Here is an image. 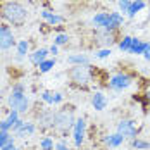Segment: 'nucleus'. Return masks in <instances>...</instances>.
<instances>
[{
    "instance_id": "1",
    "label": "nucleus",
    "mask_w": 150,
    "mask_h": 150,
    "mask_svg": "<svg viewBox=\"0 0 150 150\" xmlns=\"http://www.w3.org/2000/svg\"><path fill=\"white\" fill-rule=\"evenodd\" d=\"M2 16H4L9 23L19 26V24H23V23L26 21L28 12H26V9H24L21 4H17V2H7V4L4 5V9H2Z\"/></svg>"
},
{
    "instance_id": "2",
    "label": "nucleus",
    "mask_w": 150,
    "mask_h": 150,
    "mask_svg": "<svg viewBox=\"0 0 150 150\" xmlns=\"http://www.w3.org/2000/svg\"><path fill=\"white\" fill-rule=\"evenodd\" d=\"M9 105H11V109H12V110H17L19 114L28 110L30 100H28V97L24 95V86H23L21 83L14 85L12 93L9 95Z\"/></svg>"
},
{
    "instance_id": "3",
    "label": "nucleus",
    "mask_w": 150,
    "mask_h": 150,
    "mask_svg": "<svg viewBox=\"0 0 150 150\" xmlns=\"http://www.w3.org/2000/svg\"><path fill=\"white\" fill-rule=\"evenodd\" d=\"M74 114H73V110L69 109H62L59 112H55V117H54V129H59L62 133H66V131H69L71 128H74Z\"/></svg>"
},
{
    "instance_id": "4",
    "label": "nucleus",
    "mask_w": 150,
    "mask_h": 150,
    "mask_svg": "<svg viewBox=\"0 0 150 150\" xmlns=\"http://www.w3.org/2000/svg\"><path fill=\"white\" fill-rule=\"evenodd\" d=\"M69 78L71 81H74L76 85H88L91 81V69L90 66H74L69 71Z\"/></svg>"
},
{
    "instance_id": "5",
    "label": "nucleus",
    "mask_w": 150,
    "mask_h": 150,
    "mask_svg": "<svg viewBox=\"0 0 150 150\" xmlns=\"http://www.w3.org/2000/svg\"><path fill=\"white\" fill-rule=\"evenodd\" d=\"M131 83H133V78L129 74H126V73H117L109 79V86L116 91H122L126 88H129Z\"/></svg>"
},
{
    "instance_id": "6",
    "label": "nucleus",
    "mask_w": 150,
    "mask_h": 150,
    "mask_svg": "<svg viewBox=\"0 0 150 150\" xmlns=\"http://www.w3.org/2000/svg\"><path fill=\"white\" fill-rule=\"evenodd\" d=\"M117 133H121L124 138L135 140L136 135H138V129H136L135 121H131V119H122L119 124H117Z\"/></svg>"
},
{
    "instance_id": "7",
    "label": "nucleus",
    "mask_w": 150,
    "mask_h": 150,
    "mask_svg": "<svg viewBox=\"0 0 150 150\" xmlns=\"http://www.w3.org/2000/svg\"><path fill=\"white\" fill-rule=\"evenodd\" d=\"M14 45V33L7 24H0V50H9Z\"/></svg>"
},
{
    "instance_id": "8",
    "label": "nucleus",
    "mask_w": 150,
    "mask_h": 150,
    "mask_svg": "<svg viewBox=\"0 0 150 150\" xmlns=\"http://www.w3.org/2000/svg\"><path fill=\"white\" fill-rule=\"evenodd\" d=\"M122 24H124V16L121 14V12H110L109 14V19H107V23H105V26L102 30L110 33V31L117 30L119 26H122Z\"/></svg>"
},
{
    "instance_id": "9",
    "label": "nucleus",
    "mask_w": 150,
    "mask_h": 150,
    "mask_svg": "<svg viewBox=\"0 0 150 150\" xmlns=\"http://www.w3.org/2000/svg\"><path fill=\"white\" fill-rule=\"evenodd\" d=\"M85 128H86V122L83 117L76 119L74 122V145L76 147H81L83 142H85Z\"/></svg>"
},
{
    "instance_id": "10",
    "label": "nucleus",
    "mask_w": 150,
    "mask_h": 150,
    "mask_svg": "<svg viewBox=\"0 0 150 150\" xmlns=\"http://www.w3.org/2000/svg\"><path fill=\"white\" fill-rule=\"evenodd\" d=\"M149 42H142L140 38H133V42H131V48H129V54H133V55H143L145 54V50L149 48Z\"/></svg>"
},
{
    "instance_id": "11",
    "label": "nucleus",
    "mask_w": 150,
    "mask_h": 150,
    "mask_svg": "<svg viewBox=\"0 0 150 150\" xmlns=\"http://www.w3.org/2000/svg\"><path fill=\"white\" fill-rule=\"evenodd\" d=\"M17 121H19V112H17V110H11L9 117L0 122V131H11Z\"/></svg>"
},
{
    "instance_id": "12",
    "label": "nucleus",
    "mask_w": 150,
    "mask_h": 150,
    "mask_svg": "<svg viewBox=\"0 0 150 150\" xmlns=\"http://www.w3.org/2000/svg\"><path fill=\"white\" fill-rule=\"evenodd\" d=\"M91 105H93L95 110H104L105 107H107V98H105V95L102 91H95V93H93V97H91Z\"/></svg>"
},
{
    "instance_id": "13",
    "label": "nucleus",
    "mask_w": 150,
    "mask_h": 150,
    "mask_svg": "<svg viewBox=\"0 0 150 150\" xmlns=\"http://www.w3.org/2000/svg\"><path fill=\"white\" fill-rule=\"evenodd\" d=\"M66 62L73 66H90V57L85 54H74V55H69Z\"/></svg>"
},
{
    "instance_id": "14",
    "label": "nucleus",
    "mask_w": 150,
    "mask_h": 150,
    "mask_svg": "<svg viewBox=\"0 0 150 150\" xmlns=\"http://www.w3.org/2000/svg\"><path fill=\"white\" fill-rule=\"evenodd\" d=\"M54 117H55V112L52 110H43L40 114V126L42 128H54Z\"/></svg>"
},
{
    "instance_id": "15",
    "label": "nucleus",
    "mask_w": 150,
    "mask_h": 150,
    "mask_svg": "<svg viewBox=\"0 0 150 150\" xmlns=\"http://www.w3.org/2000/svg\"><path fill=\"white\" fill-rule=\"evenodd\" d=\"M147 7V2L145 0H133L131 2V7H129V11H128V17L129 19H135L136 14L140 12V11H143Z\"/></svg>"
},
{
    "instance_id": "16",
    "label": "nucleus",
    "mask_w": 150,
    "mask_h": 150,
    "mask_svg": "<svg viewBox=\"0 0 150 150\" xmlns=\"http://www.w3.org/2000/svg\"><path fill=\"white\" fill-rule=\"evenodd\" d=\"M124 140H126V138L121 135V133H114V135H109V136H105V138H104V142L109 145V147H112V149L121 147Z\"/></svg>"
},
{
    "instance_id": "17",
    "label": "nucleus",
    "mask_w": 150,
    "mask_h": 150,
    "mask_svg": "<svg viewBox=\"0 0 150 150\" xmlns=\"http://www.w3.org/2000/svg\"><path fill=\"white\" fill-rule=\"evenodd\" d=\"M48 54H50V52H48L47 48H38L35 54H31L30 59H31V62H33L35 66H40L43 60H47V55H48Z\"/></svg>"
},
{
    "instance_id": "18",
    "label": "nucleus",
    "mask_w": 150,
    "mask_h": 150,
    "mask_svg": "<svg viewBox=\"0 0 150 150\" xmlns=\"http://www.w3.org/2000/svg\"><path fill=\"white\" fill-rule=\"evenodd\" d=\"M33 133H35V124H33V122H24V124L16 131L14 135L24 138V136H30V135H33Z\"/></svg>"
},
{
    "instance_id": "19",
    "label": "nucleus",
    "mask_w": 150,
    "mask_h": 150,
    "mask_svg": "<svg viewBox=\"0 0 150 150\" xmlns=\"http://www.w3.org/2000/svg\"><path fill=\"white\" fill-rule=\"evenodd\" d=\"M109 14L110 12H98V14H95L93 16V19H91V23L97 26V28H104L105 26V23H107V19H109Z\"/></svg>"
},
{
    "instance_id": "20",
    "label": "nucleus",
    "mask_w": 150,
    "mask_h": 150,
    "mask_svg": "<svg viewBox=\"0 0 150 150\" xmlns=\"http://www.w3.org/2000/svg\"><path fill=\"white\" fill-rule=\"evenodd\" d=\"M97 36H98V42H100V43H104V45H107V47L114 43V36H112V33H109V31H105V30L98 31V33H97Z\"/></svg>"
},
{
    "instance_id": "21",
    "label": "nucleus",
    "mask_w": 150,
    "mask_h": 150,
    "mask_svg": "<svg viewBox=\"0 0 150 150\" xmlns=\"http://www.w3.org/2000/svg\"><path fill=\"white\" fill-rule=\"evenodd\" d=\"M131 147L136 149V150H149L150 149V142H145V140L135 138V140H131Z\"/></svg>"
},
{
    "instance_id": "22",
    "label": "nucleus",
    "mask_w": 150,
    "mask_h": 150,
    "mask_svg": "<svg viewBox=\"0 0 150 150\" xmlns=\"http://www.w3.org/2000/svg\"><path fill=\"white\" fill-rule=\"evenodd\" d=\"M131 42H133V36H122V40L119 42V50L121 52H129L131 48Z\"/></svg>"
},
{
    "instance_id": "23",
    "label": "nucleus",
    "mask_w": 150,
    "mask_h": 150,
    "mask_svg": "<svg viewBox=\"0 0 150 150\" xmlns=\"http://www.w3.org/2000/svg\"><path fill=\"white\" fill-rule=\"evenodd\" d=\"M52 67H55V59H47V60H43V62L38 66L40 73H48Z\"/></svg>"
},
{
    "instance_id": "24",
    "label": "nucleus",
    "mask_w": 150,
    "mask_h": 150,
    "mask_svg": "<svg viewBox=\"0 0 150 150\" xmlns=\"http://www.w3.org/2000/svg\"><path fill=\"white\" fill-rule=\"evenodd\" d=\"M28 48H30V43L26 40H19V43H17V55L19 57H24L28 54Z\"/></svg>"
},
{
    "instance_id": "25",
    "label": "nucleus",
    "mask_w": 150,
    "mask_h": 150,
    "mask_svg": "<svg viewBox=\"0 0 150 150\" xmlns=\"http://www.w3.org/2000/svg\"><path fill=\"white\" fill-rule=\"evenodd\" d=\"M131 2H133V0H117V7H119V12L122 16L128 14V11H129V7H131Z\"/></svg>"
},
{
    "instance_id": "26",
    "label": "nucleus",
    "mask_w": 150,
    "mask_h": 150,
    "mask_svg": "<svg viewBox=\"0 0 150 150\" xmlns=\"http://www.w3.org/2000/svg\"><path fill=\"white\" fill-rule=\"evenodd\" d=\"M40 149L42 150H54V140L48 138V136L42 138V142H40Z\"/></svg>"
},
{
    "instance_id": "27",
    "label": "nucleus",
    "mask_w": 150,
    "mask_h": 150,
    "mask_svg": "<svg viewBox=\"0 0 150 150\" xmlns=\"http://www.w3.org/2000/svg\"><path fill=\"white\" fill-rule=\"evenodd\" d=\"M12 140V136H11V133L9 131H0V150L4 149L9 142Z\"/></svg>"
},
{
    "instance_id": "28",
    "label": "nucleus",
    "mask_w": 150,
    "mask_h": 150,
    "mask_svg": "<svg viewBox=\"0 0 150 150\" xmlns=\"http://www.w3.org/2000/svg\"><path fill=\"white\" fill-rule=\"evenodd\" d=\"M67 42H69V36H67L66 33H60V35H57V36L54 38V43H55L57 47L59 45H66Z\"/></svg>"
},
{
    "instance_id": "29",
    "label": "nucleus",
    "mask_w": 150,
    "mask_h": 150,
    "mask_svg": "<svg viewBox=\"0 0 150 150\" xmlns=\"http://www.w3.org/2000/svg\"><path fill=\"white\" fill-rule=\"evenodd\" d=\"M62 21H64V17H62V16H59V14H54V12H52V14H50V17L47 19V23H48V24H52V26L60 24Z\"/></svg>"
},
{
    "instance_id": "30",
    "label": "nucleus",
    "mask_w": 150,
    "mask_h": 150,
    "mask_svg": "<svg viewBox=\"0 0 150 150\" xmlns=\"http://www.w3.org/2000/svg\"><path fill=\"white\" fill-rule=\"evenodd\" d=\"M110 54H112L110 48H102V50H98V52L95 54V57H97V59H107V57H110Z\"/></svg>"
},
{
    "instance_id": "31",
    "label": "nucleus",
    "mask_w": 150,
    "mask_h": 150,
    "mask_svg": "<svg viewBox=\"0 0 150 150\" xmlns=\"http://www.w3.org/2000/svg\"><path fill=\"white\" fill-rule=\"evenodd\" d=\"M42 100L47 102V104H50V105H54V93L52 91H43L42 93Z\"/></svg>"
},
{
    "instance_id": "32",
    "label": "nucleus",
    "mask_w": 150,
    "mask_h": 150,
    "mask_svg": "<svg viewBox=\"0 0 150 150\" xmlns=\"http://www.w3.org/2000/svg\"><path fill=\"white\" fill-rule=\"evenodd\" d=\"M62 100H64V95H62V93H59V91H57V93H54V105L60 104Z\"/></svg>"
},
{
    "instance_id": "33",
    "label": "nucleus",
    "mask_w": 150,
    "mask_h": 150,
    "mask_svg": "<svg viewBox=\"0 0 150 150\" xmlns=\"http://www.w3.org/2000/svg\"><path fill=\"white\" fill-rule=\"evenodd\" d=\"M2 150H19V149H16V145H14V138H12V140H11V142H9V143H7V145H5V147H4Z\"/></svg>"
},
{
    "instance_id": "34",
    "label": "nucleus",
    "mask_w": 150,
    "mask_h": 150,
    "mask_svg": "<svg viewBox=\"0 0 150 150\" xmlns=\"http://www.w3.org/2000/svg\"><path fill=\"white\" fill-rule=\"evenodd\" d=\"M24 122H26V121H21V119H19V121H17V122L14 124V128H12V131L16 133V131H17V129H19V128H21V126L24 124Z\"/></svg>"
},
{
    "instance_id": "35",
    "label": "nucleus",
    "mask_w": 150,
    "mask_h": 150,
    "mask_svg": "<svg viewBox=\"0 0 150 150\" xmlns=\"http://www.w3.org/2000/svg\"><path fill=\"white\" fill-rule=\"evenodd\" d=\"M55 150H69V149L66 147V143H64V142H59V143L55 145Z\"/></svg>"
},
{
    "instance_id": "36",
    "label": "nucleus",
    "mask_w": 150,
    "mask_h": 150,
    "mask_svg": "<svg viewBox=\"0 0 150 150\" xmlns=\"http://www.w3.org/2000/svg\"><path fill=\"white\" fill-rule=\"evenodd\" d=\"M48 52H50L52 55H57V52H59V48H57V45L54 43V45H52V47H50V48H48Z\"/></svg>"
},
{
    "instance_id": "37",
    "label": "nucleus",
    "mask_w": 150,
    "mask_h": 150,
    "mask_svg": "<svg viewBox=\"0 0 150 150\" xmlns=\"http://www.w3.org/2000/svg\"><path fill=\"white\" fill-rule=\"evenodd\" d=\"M50 14H52V11H47V9H45V11H42V17H43L45 21L50 17Z\"/></svg>"
},
{
    "instance_id": "38",
    "label": "nucleus",
    "mask_w": 150,
    "mask_h": 150,
    "mask_svg": "<svg viewBox=\"0 0 150 150\" xmlns=\"http://www.w3.org/2000/svg\"><path fill=\"white\" fill-rule=\"evenodd\" d=\"M143 57H145V60H149V62H150V45H149V48L145 50V54H143Z\"/></svg>"
},
{
    "instance_id": "39",
    "label": "nucleus",
    "mask_w": 150,
    "mask_h": 150,
    "mask_svg": "<svg viewBox=\"0 0 150 150\" xmlns=\"http://www.w3.org/2000/svg\"><path fill=\"white\" fill-rule=\"evenodd\" d=\"M149 100H150V91H149Z\"/></svg>"
},
{
    "instance_id": "40",
    "label": "nucleus",
    "mask_w": 150,
    "mask_h": 150,
    "mask_svg": "<svg viewBox=\"0 0 150 150\" xmlns=\"http://www.w3.org/2000/svg\"><path fill=\"white\" fill-rule=\"evenodd\" d=\"M149 117H150V112H149Z\"/></svg>"
}]
</instances>
